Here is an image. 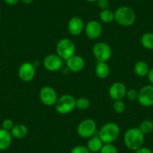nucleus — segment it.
Segmentation results:
<instances>
[{
    "label": "nucleus",
    "mask_w": 153,
    "mask_h": 153,
    "mask_svg": "<svg viewBox=\"0 0 153 153\" xmlns=\"http://www.w3.org/2000/svg\"><path fill=\"white\" fill-rule=\"evenodd\" d=\"M144 134L139 128H131L128 129L124 134V143L131 151H136L143 146L145 140Z\"/></svg>",
    "instance_id": "nucleus-1"
},
{
    "label": "nucleus",
    "mask_w": 153,
    "mask_h": 153,
    "mask_svg": "<svg viewBox=\"0 0 153 153\" xmlns=\"http://www.w3.org/2000/svg\"><path fill=\"white\" fill-rule=\"evenodd\" d=\"M115 21L123 26H131L136 20V14L128 6H121L114 12Z\"/></svg>",
    "instance_id": "nucleus-2"
},
{
    "label": "nucleus",
    "mask_w": 153,
    "mask_h": 153,
    "mask_svg": "<svg viewBox=\"0 0 153 153\" xmlns=\"http://www.w3.org/2000/svg\"><path fill=\"white\" fill-rule=\"evenodd\" d=\"M120 134V128L115 123H107L101 127L98 137L104 144L113 143L117 140Z\"/></svg>",
    "instance_id": "nucleus-3"
},
{
    "label": "nucleus",
    "mask_w": 153,
    "mask_h": 153,
    "mask_svg": "<svg viewBox=\"0 0 153 153\" xmlns=\"http://www.w3.org/2000/svg\"><path fill=\"white\" fill-rule=\"evenodd\" d=\"M55 108L59 114H68L76 108V99L68 94L62 95L58 98L55 104Z\"/></svg>",
    "instance_id": "nucleus-4"
},
{
    "label": "nucleus",
    "mask_w": 153,
    "mask_h": 153,
    "mask_svg": "<svg viewBox=\"0 0 153 153\" xmlns=\"http://www.w3.org/2000/svg\"><path fill=\"white\" fill-rule=\"evenodd\" d=\"M56 54L61 57L63 60H68L74 55L76 47L74 43L71 39L67 38H62L59 41L56 48Z\"/></svg>",
    "instance_id": "nucleus-5"
},
{
    "label": "nucleus",
    "mask_w": 153,
    "mask_h": 153,
    "mask_svg": "<svg viewBox=\"0 0 153 153\" xmlns=\"http://www.w3.org/2000/svg\"><path fill=\"white\" fill-rule=\"evenodd\" d=\"M97 130L96 123L92 119H86L79 123L76 131L79 136L84 139L93 137Z\"/></svg>",
    "instance_id": "nucleus-6"
},
{
    "label": "nucleus",
    "mask_w": 153,
    "mask_h": 153,
    "mask_svg": "<svg viewBox=\"0 0 153 153\" xmlns=\"http://www.w3.org/2000/svg\"><path fill=\"white\" fill-rule=\"evenodd\" d=\"M92 53L98 62H107L112 56L113 51L110 45L105 42H98L92 48Z\"/></svg>",
    "instance_id": "nucleus-7"
},
{
    "label": "nucleus",
    "mask_w": 153,
    "mask_h": 153,
    "mask_svg": "<svg viewBox=\"0 0 153 153\" xmlns=\"http://www.w3.org/2000/svg\"><path fill=\"white\" fill-rule=\"evenodd\" d=\"M39 98L41 101L45 105L51 107L55 105L58 100V96L55 89L51 86H44L41 89L39 92Z\"/></svg>",
    "instance_id": "nucleus-8"
},
{
    "label": "nucleus",
    "mask_w": 153,
    "mask_h": 153,
    "mask_svg": "<svg viewBox=\"0 0 153 153\" xmlns=\"http://www.w3.org/2000/svg\"><path fill=\"white\" fill-rule=\"evenodd\" d=\"M137 101L143 107H149L153 106V86L146 85L144 86L138 92V97Z\"/></svg>",
    "instance_id": "nucleus-9"
},
{
    "label": "nucleus",
    "mask_w": 153,
    "mask_h": 153,
    "mask_svg": "<svg viewBox=\"0 0 153 153\" xmlns=\"http://www.w3.org/2000/svg\"><path fill=\"white\" fill-rule=\"evenodd\" d=\"M36 73L35 66L32 62H26L20 65L18 69L19 78L23 82H29L34 79Z\"/></svg>",
    "instance_id": "nucleus-10"
},
{
    "label": "nucleus",
    "mask_w": 153,
    "mask_h": 153,
    "mask_svg": "<svg viewBox=\"0 0 153 153\" xmlns=\"http://www.w3.org/2000/svg\"><path fill=\"white\" fill-rule=\"evenodd\" d=\"M62 65L63 59L57 54H50L44 59V67L51 72H56L59 71L62 67Z\"/></svg>",
    "instance_id": "nucleus-11"
},
{
    "label": "nucleus",
    "mask_w": 153,
    "mask_h": 153,
    "mask_svg": "<svg viewBox=\"0 0 153 153\" xmlns=\"http://www.w3.org/2000/svg\"><path fill=\"white\" fill-rule=\"evenodd\" d=\"M84 22L80 17H71L68 23V30L73 36H78L84 30Z\"/></svg>",
    "instance_id": "nucleus-12"
},
{
    "label": "nucleus",
    "mask_w": 153,
    "mask_h": 153,
    "mask_svg": "<svg viewBox=\"0 0 153 153\" xmlns=\"http://www.w3.org/2000/svg\"><path fill=\"white\" fill-rule=\"evenodd\" d=\"M126 85L122 82H115L109 88V95L114 101L123 99L126 96Z\"/></svg>",
    "instance_id": "nucleus-13"
},
{
    "label": "nucleus",
    "mask_w": 153,
    "mask_h": 153,
    "mask_svg": "<svg viewBox=\"0 0 153 153\" xmlns=\"http://www.w3.org/2000/svg\"><path fill=\"white\" fill-rule=\"evenodd\" d=\"M84 31L88 38L90 39H97L101 36L102 26L97 20H90L85 26Z\"/></svg>",
    "instance_id": "nucleus-14"
},
{
    "label": "nucleus",
    "mask_w": 153,
    "mask_h": 153,
    "mask_svg": "<svg viewBox=\"0 0 153 153\" xmlns=\"http://www.w3.org/2000/svg\"><path fill=\"white\" fill-rule=\"evenodd\" d=\"M67 67L72 72H80L84 68L85 60L79 55H74L66 60Z\"/></svg>",
    "instance_id": "nucleus-15"
},
{
    "label": "nucleus",
    "mask_w": 153,
    "mask_h": 153,
    "mask_svg": "<svg viewBox=\"0 0 153 153\" xmlns=\"http://www.w3.org/2000/svg\"><path fill=\"white\" fill-rule=\"evenodd\" d=\"M12 136L9 131L0 128V151L8 149L12 142Z\"/></svg>",
    "instance_id": "nucleus-16"
},
{
    "label": "nucleus",
    "mask_w": 153,
    "mask_h": 153,
    "mask_svg": "<svg viewBox=\"0 0 153 153\" xmlns=\"http://www.w3.org/2000/svg\"><path fill=\"white\" fill-rule=\"evenodd\" d=\"M110 71V67L106 62H98L95 66V72L98 78L106 79L108 77Z\"/></svg>",
    "instance_id": "nucleus-17"
},
{
    "label": "nucleus",
    "mask_w": 153,
    "mask_h": 153,
    "mask_svg": "<svg viewBox=\"0 0 153 153\" xmlns=\"http://www.w3.org/2000/svg\"><path fill=\"white\" fill-rule=\"evenodd\" d=\"M12 137L16 139H23L26 137L28 134V128L25 125L17 124L14 125V127L10 131Z\"/></svg>",
    "instance_id": "nucleus-18"
},
{
    "label": "nucleus",
    "mask_w": 153,
    "mask_h": 153,
    "mask_svg": "<svg viewBox=\"0 0 153 153\" xmlns=\"http://www.w3.org/2000/svg\"><path fill=\"white\" fill-rule=\"evenodd\" d=\"M104 143L102 142L99 137H92L89 139L87 143V148L90 151V152H99L101 148L104 146Z\"/></svg>",
    "instance_id": "nucleus-19"
},
{
    "label": "nucleus",
    "mask_w": 153,
    "mask_h": 153,
    "mask_svg": "<svg viewBox=\"0 0 153 153\" xmlns=\"http://www.w3.org/2000/svg\"><path fill=\"white\" fill-rule=\"evenodd\" d=\"M149 71V68L148 64L144 61L137 62L134 66V73L140 77L147 76Z\"/></svg>",
    "instance_id": "nucleus-20"
},
{
    "label": "nucleus",
    "mask_w": 153,
    "mask_h": 153,
    "mask_svg": "<svg viewBox=\"0 0 153 153\" xmlns=\"http://www.w3.org/2000/svg\"><path fill=\"white\" fill-rule=\"evenodd\" d=\"M141 45L145 49L152 51L153 50V33L152 32H146L142 35L140 38Z\"/></svg>",
    "instance_id": "nucleus-21"
},
{
    "label": "nucleus",
    "mask_w": 153,
    "mask_h": 153,
    "mask_svg": "<svg viewBox=\"0 0 153 153\" xmlns=\"http://www.w3.org/2000/svg\"><path fill=\"white\" fill-rule=\"evenodd\" d=\"M100 20L104 23H110L115 20V14L113 11L109 9L101 10L99 14Z\"/></svg>",
    "instance_id": "nucleus-22"
},
{
    "label": "nucleus",
    "mask_w": 153,
    "mask_h": 153,
    "mask_svg": "<svg viewBox=\"0 0 153 153\" xmlns=\"http://www.w3.org/2000/svg\"><path fill=\"white\" fill-rule=\"evenodd\" d=\"M139 129L144 134H148L153 131V122L151 120H143L142 123L140 124Z\"/></svg>",
    "instance_id": "nucleus-23"
},
{
    "label": "nucleus",
    "mask_w": 153,
    "mask_h": 153,
    "mask_svg": "<svg viewBox=\"0 0 153 153\" xmlns=\"http://www.w3.org/2000/svg\"><path fill=\"white\" fill-rule=\"evenodd\" d=\"M89 106H90V101L86 97H81L76 100V107L79 110H86L89 108Z\"/></svg>",
    "instance_id": "nucleus-24"
},
{
    "label": "nucleus",
    "mask_w": 153,
    "mask_h": 153,
    "mask_svg": "<svg viewBox=\"0 0 153 153\" xmlns=\"http://www.w3.org/2000/svg\"><path fill=\"white\" fill-rule=\"evenodd\" d=\"M113 108L116 113L121 114L126 110V104L122 100H117L113 102Z\"/></svg>",
    "instance_id": "nucleus-25"
},
{
    "label": "nucleus",
    "mask_w": 153,
    "mask_h": 153,
    "mask_svg": "<svg viewBox=\"0 0 153 153\" xmlns=\"http://www.w3.org/2000/svg\"><path fill=\"white\" fill-rule=\"evenodd\" d=\"M100 153H118L117 147L115 146L113 143L104 144L103 147L101 148Z\"/></svg>",
    "instance_id": "nucleus-26"
},
{
    "label": "nucleus",
    "mask_w": 153,
    "mask_h": 153,
    "mask_svg": "<svg viewBox=\"0 0 153 153\" xmlns=\"http://www.w3.org/2000/svg\"><path fill=\"white\" fill-rule=\"evenodd\" d=\"M126 96L127 97L128 100L130 101H134L137 100L138 91L134 89H131L126 92Z\"/></svg>",
    "instance_id": "nucleus-27"
},
{
    "label": "nucleus",
    "mask_w": 153,
    "mask_h": 153,
    "mask_svg": "<svg viewBox=\"0 0 153 153\" xmlns=\"http://www.w3.org/2000/svg\"><path fill=\"white\" fill-rule=\"evenodd\" d=\"M71 153H91L89 149L86 146L78 145L74 147L71 151Z\"/></svg>",
    "instance_id": "nucleus-28"
},
{
    "label": "nucleus",
    "mask_w": 153,
    "mask_h": 153,
    "mask_svg": "<svg viewBox=\"0 0 153 153\" xmlns=\"http://www.w3.org/2000/svg\"><path fill=\"white\" fill-rule=\"evenodd\" d=\"M14 126V122H13V120H11V119H5V120H3L2 123V128L7 131H9L12 129Z\"/></svg>",
    "instance_id": "nucleus-29"
},
{
    "label": "nucleus",
    "mask_w": 153,
    "mask_h": 153,
    "mask_svg": "<svg viewBox=\"0 0 153 153\" xmlns=\"http://www.w3.org/2000/svg\"><path fill=\"white\" fill-rule=\"evenodd\" d=\"M97 4H98V8L101 10L109 9L110 8V0H98Z\"/></svg>",
    "instance_id": "nucleus-30"
},
{
    "label": "nucleus",
    "mask_w": 153,
    "mask_h": 153,
    "mask_svg": "<svg viewBox=\"0 0 153 153\" xmlns=\"http://www.w3.org/2000/svg\"><path fill=\"white\" fill-rule=\"evenodd\" d=\"M134 153H152V151L148 147L142 146L137 150L134 151Z\"/></svg>",
    "instance_id": "nucleus-31"
},
{
    "label": "nucleus",
    "mask_w": 153,
    "mask_h": 153,
    "mask_svg": "<svg viewBox=\"0 0 153 153\" xmlns=\"http://www.w3.org/2000/svg\"><path fill=\"white\" fill-rule=\"evenodd\" d=\"M147 77H148V80L150 84L153 86V68L149 69L148 74H147Z\"/></svg>",
    "instance_id": "nucleus-32"
},
{
    "label": "nucleus",
    "mask_w": 153,
    "mask_h": 153,
    "mask_svg": "<svg viewBox=\"0 0 153 153\" xmlns=\"http://www.w3.org/2000/svg\"><path fill=\"white\" fill-rule=\"evenodd\" d=\"M5 3H6L8 5H15L20 2V0H3Z\"/></svg>",
    "instance_id": "nucleus-33"
},
{
    "label": "nucleus",
    "mask_w": 153,
    "mask_h": 153,
    "mask_svg": "<svg viewBox=\"0 0 153 153\" xmlns=\"http://www.w3.org/2000/svg\"><path fill=\"white\" fill-rule=\"evenodd\" d=\"M20 1L25 5H30L34 2V0H20Z\"/></svg>",
    "instance_id": "nucleus-34"
},
{
    "label": "nucleus",
    "mask_w": 153,
    "mask_h": 153,
    "mask_svg": "<svg viewBox=\"0 0 153 153\" xmlns=\"http://www.w3.org/2000/svg\"><path fill=\"white\" fill-rule=\"evenodd\" d=\"M86 1L88 2H90V3H93V2H97L98 0H86Z\"/></svg>",
    "instance_id": "nucleus-35"
},
{
    "label": "nucleus",
    "mask_w": 153,
    "mask_h": 153,
    "mask_svg": "<svg viewBox=\"0 0 153 153\" xmlns=\"http://www.w3.org/2000/svg\"><path fill=\"white\" fill-rule=\"evenodd\" d=\"M0 20H1V17H0Z\"/></svg>",
    "instance_id": "nucleus-36"
}]
</instances>
